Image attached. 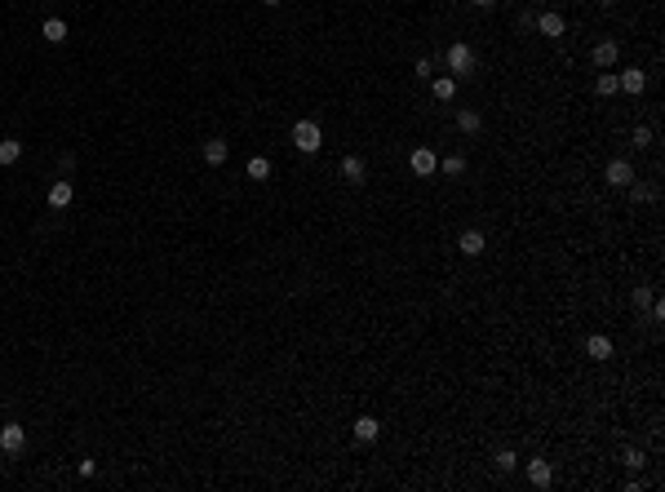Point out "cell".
I'll return each mask as SVG.
<instances>
[{
	"mask_svg": "<svg viewBox=\"0 0 665 492\" xmlns=\"http://www.w3.org/2000/svg\"><path fill=\"white\" fill-rule=\"evenodd\" d=\"M293 147L302 151V156H315V151L324 147L320 125H315V120H297V125H293Z\"/></svg>",
	"mask_w": 665,
	"mask_h": 492,
	"instance_id": "cell-2",
	"label": "cell"
},
{
	"mask_svg": "<svg viewBox=\"0 0 665 492\" xmlns=\"http://www.w3.org/2000/svg\"><path fill=\"white\" fill-rule=\"evenodd\" d=\"M439 169H444L448 177H457V173H466V160H462V156H448V160H444Z\"/></svg>",
	"mask_w": 665,
	"mask_h": 492,
	"instance_id": "cell-25",
	"label": "cell"
},
{
	"mask_svg": "<svg viewBox=\"0 0 665 492\" xmlns=\"http://www.w3.org/2000/svg\"><path fill=\"white\" fill-rule=\"evenodd\" d=\"M200 156H204V164H213V169H218V164H227V156H231V142H227V138H209V142L200 147Z\"/></svg>",
	"mask_w": 665,
	"mask_h": 492,
	"instance_id": "cell-7",
	"label": "cell"
},
{
	"mask_svg": "<svg viewBox=\"0 0 665 492\" xmlns=\"http://www.w3.org/2000/svg\"><path fill=\"white\" fill-rule=\"evenodd\" d=\"M616 89H625V93H643V89H648V71H639V67L621 71V75H616Z\"/></svg>",
	"mask_w": 665,
	"mask_h": 492,
	"instance_id": "cell-11",
	"label": "cell"
},
{
	"mask_svg": "<svg viewBox=\"0 0 665 492\" xmlns=\"http://www.w3.org/2000/svg\"><path fill=\"white\" fill-rule=\"evenodd\" d=\"M625 466H630V470H643V452L630 448V452H625Z\"/></svg>",
	"mask_w": 665,
	"mask_h": 492,
	"instance_id": "cell-27",
	"label": "cell"
},
{
	"mask_svg": "<svg viewBox=\"0 0 665 492\" xmlns=\"http://www.w3.org/2000/svg\"><path fill=\"white\" fill-rule=\"evenodd\" d=\"M537 32L541 36H550V40H559V36L568 32V23H564V14H555V9H546V14L537 18Z\"/></svg>",
	"mask_w": 665,
	"mask_h": 492,
	"instance_id": "cell-8",
	"label": "cell"
},
{
	"mask_svg": "<svg viewBox=\"0 0 665 492\" xmlns=\"http://www.w3.org/2000/svg\"><path fill=\"white\" fill-rule=\"evenodd\" d=\"M444 62H448V71H453V80H470L475 75V49L470 45H448V53H444Z\"/></svg>",
	"mask_w": 665,
	"mask_h": 492,
	"instance_id": "cell-1",
	"label": "cell"
},
{
	"mask_svg": "<svg viewBox=\"0 0 665 492\" xmlns=\"http://www.w3.org/2000/svg\"><path fill=\"white\" fill-rule=\"evenodd\" d=\"M594 93H599V98H612V93H616V75L612 71H599L594 75Z\"/></svg>",
	"mask_w": 665,
	"mask_h": 492,
	"instance_id": "cell-20",
	"label": "cell"
},
{
	"mask_svg": "<svg viewBox=\"0 0 665 492\" xmlns=\"http://www.w3.org/2000/svg\"><path fill=\"white\" fill-rule=\"evenodd\" d=\"M457 129H462V134H479V129H484V116L475 107H462V111H457Z\"/></svg>",
	"mask_w": 665,
	"mask_h": 492,
	"instance_id": "cell-16",
	"label": "cell"
},
{
	"mask_svg": "<svg viewBox=\"0 0 665 492\" xmlns=\"http://www.w3.org/2000/svg\"><path fill=\"white\" fill-rule=\"evenodd\" d=\"M40 36H45L49 45H62V40H67V23H62V18H45Z\"/></svg>",
	"mask_w": 665,
	"mask_h": 492,
	"instance_id": "cell-17",
	"label": "cell"
},
{
	"mask_svg": "<svg viewBox=\"0 0 665 492\" xmlns=\"http://www.w3.org/2000/svg\"><path fill=\"white\" fill-rule=\"evenodd\" d=\"M262 5H266V9H275V5H284V0H262Z\"/></svg>",
	"mask_w": 665,
	"mask_h": 492,
	"instance_id": "cell-29",
	"label": "cell"
},
{
	"mask_svg": "<svg viewBox=\"0 0 665 492\" xmlns=\"http://www.w3.org/2000/svg\"><path fill=\"white\" fill-rule=\"evenodd\" d=\"M625 191H630V200H634V204H648V200H657V186H652V182H630Z\"/></svg>",
	"mask_w": 665,
	"mask_h": 492,
	"instance_id": "cell-19",
	"label": "cell"
},
{
	"mask_svg": "<svg viewBox=\"0 0 665 492\" xmlns=\"http://www.w3.org/2000/svg\"><path fill=\"white\" fill-rule=\"evenodd\" d=\"M603 182H607V186H630V182H634V164H630V160H607Z\"/></svg>",
	"mask_w": 665,
	"mask_h": 492,
	"instance_id": "cell-4",
	"label": "cell"
},
{
	"mask_svg": "<svg viewBox=\"0 0 665 492\" xmlns=\"http://www.w3.org/2000/svg\"><path fill=\"white\" fill-rule=\"evenodd\" d=\"M599 5H616V0H599Z\"/></svg>",
	"mask_w": 665,
	"mask_h": 492,
	"instance_id": "cell-30",
	"label": "cell"
},
{
	"mask_svg": "<svg viewBox=\"0 0 665 492\" xmlns=\"http://www.w3.org/2000/svg\"><path fill=\"white\" fill-rule=\"evenodd\" d=\"M514 466H519V457H514L510 448H501V452H497V470H501V475H510Z\"/></svg>",
	"mask_w": 665,
	"mask_h": 492,
	"instance_id": "cell-24",
	"label": "cell"
},
{
	"mask_svg": "<svg viewBox=\"0 0 665 492\" xmlns=\"http://www.w3.org/2000/svg\"><path fill=\"white\" fill-rule=\"evenodd\" d=\"M457 249H462V258H479V253L488 249V240H484V231H462Z\"/></svg>",
	"mask_w": 665,
	"mask_h": 492,
	"instance_id": "cell-12",
	"label": "cell"
},
{
	"mask_svg": "<svg viewBox=\"0 0 665 492\" xmlns=\"http://www.w3.org/2000/svg\"><path fill=\"white\" fill-rule=\"evenodd\" d=\"M430 89H435V98H439V102H448V98L457 93V80H453V75H439V80L430 84Z\"/></svg>",
	"mask_w": 665,
	"mask_h": 492,
	"instance_id": "cell-22",
	"label": "cell"
},
{
	"mask_svg": "<svg viewBox=\"0 0 665 492\" xmlns=\"http://www.w3.org/2000/svg\"><path fill=\"white\" fill-rule=\"evenodd\" d=\"M630 302H634V310H648V306H652V288H648V284H639Z\"/></svg>",
	"mask_w": 665,
	"mask_h": 492,
	"instance_id": "cell-23",
	"label": "cell"
},
{
	"mask_svg": "<svg viewBox=\"0 0 665 492\" xmlns=\"http://www.w3.org/2000/svg\"><path fill=\"white\" fill-rule=\"evenodd\" d=\"M381 434V421L377 417H355V439L360 443H373Z\"/></svg>",
	"mask_w": 665,
	"mask_h": 492,
	"instance_id": "cell-15",
	"label": "cell"
},
{
	"mask_svg": "<svg viewBox=\"0 0 665 492\" xmlns=\"http://www.w3.org/2000/svg\"><path fill=\"white\" fill-rule=\"evenodd\" d=\"M0 448H5L9 457H18V452L27 448V430L18 421H5V426H0Z\"/></svg>",
	"mask_w": 665,
	"mask_h": 492,
	"instance_id": "cell-3",
	"label": "cell"
},
{
	"mask_svg": "<svg viewBox=\"0 0 665 492\" xmlns=\"http://www.w3.org/2000/svg\"><path fill=\"white\" fill-rule=\"evenodd\" d=\"M249 177H253V182H266V177H271V160L266 156H253L249 160Z\"/></svg>",
	"mask_w": 665,
	"mask_h": 492,
	"instance_id": "cell-21",
	"label": "cell"
},
{
	"mask_svg": "<svg viewBox=\"0 0 665 492\" xmlns=\"http://www.w3.org/2000/svg\"><path fill=\"white\" fill-rule=\"evenodd\" d=\"M18 160H23V142H18V138H5V142H0V169L18 164Z\"/></svg>",
	"mask_w": 665,
	"mask_h": 492,
	"instance_id": "cell-18",
	"label": "cell"
},
{
	"mask_svg": "<svg viewBox=\"0 0 665 492\" xmlns=\"http://www.w3.org/2000/svg\"><path fill=\"white\" fill-rule=\"evenodd\" d=\"M364 173H368V169H364V160H360V156H342V177H346L351 186H364V182H368Z\"/></svg>",
	"mask_w": 665,
	"mask_h": 492,
	"instance_id": "cell-13",
	"label": "cell"
},
{
	"mask_svg": "<svg viewBox=\"0 0 665 492\" xmlns=\"http://www.w3.org/2000/svg\"><path fill=\"white\" fill-rule=\"evenodd\" d=\"M652 142H657V134H652L648 125H639V129H634V147H652Z\"/></svg>",
	"mask_w": 665,
	"mask_h": 492,
	"instance_id": "cell-26",
	"label": "cell"
},
{
	"mask_svg": "<svg viewBox=\"0 0 665 492\" xmlns=\"http://www.w3.org/2000/svg\"><path fill=\"white\" fill-rule=\"evenodd\" d=\"M590 58H594V67H599V71H612V67H616V58H621V49H616V40H599L594 49H590Z\"/></svg>",
	"mask_w": 665,
	"mask_h": 492,
	"instance_id": "cell-5",
	"label": "cell"
},
{
	"mask_svg": "<svg viewBox=\"0 0 665 492\" xmlns=\"http://www.w3.org/2000/svg\"><path fill=\"white\" fill-rule=\"evenodd\" d=\"M470 5H475V9H492V5H497V0H470Z\"/></svg>",
	"mask_w": 665,
	"mask_h": 492,
	"instance_id": "cell-28",
	"label": "cell"
},
{
	"mask_svg": "<svg viewBox=\"0 0 665 492\" xmlns=\"http://www.w3.org/2000/svg\"><path fill=\"white\" fill-rule=\"evenodd\" d=\"M586 355H590V359H599V364H603V359H612V337L590 333V337H586Z\"/></svg>",
	"mask_w": 665,
	"mask_h": 492,
	"instance_id": "cell-14",
	"label": "cell"
},
{
	"mask_svg": "<svg viewBox=\"0 0 665 492\" xmlns=\"http://www.w3.org/2000/svg\"><path fill=\"white\" fill-rule=\"evenodd\" d=\"M528 484H532V488H550V484H555V470H550V461H541V457L528 461Z\"/></svg>",
	"mask_w": 665,
	"mask_h": 492,
	"instance_id": "cell-9",
	"label": "cell"
},
{
	"mask_svg": "<svg viewBox=\"0 0 665 492\" xmlns=\"http://www.w3.org/2000/svg\"><path fill=\"white\" fill-rule=\"evenodd\" d=\"M408 164H413V173H417V177L439 173V160H435V151H430V147H417L413 156H408Z\"/></svg>",
	"mask_w": 665,
	"mask_h": 492,
	"instance_id": "cell-6",
	"label": "cell"
},
{
	"mask_svg": "<svg viewBox=\"0 0 665 492\" xmlns=\"http://www.w3.org/2000/svg\"><path fill=\"white\" fill-rule=\"evenodd\" d=\"M71 195H76V186H71V177H58V182L49 186V209H67Z\"/></svg>",
	"mask_w": 665,
	"mask_h": 492,
	"instance_id": "cell-10",
	"label": "cell"
}]
</instances>
